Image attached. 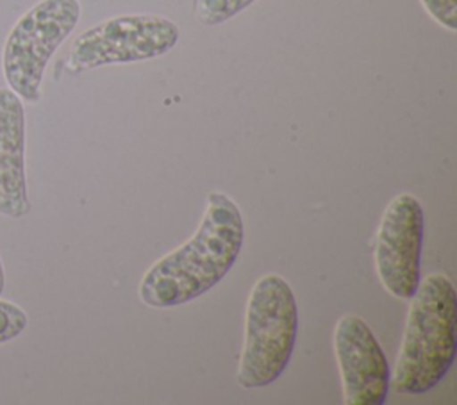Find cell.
Listing matches in <instances>:
<instances>
[{"label":"cell","mask_w":457,"mask_h":405,"mask_svg":"<svg viewBox=\"0 0 457 405\" xmlns=\"http://www.w3.org/2000/svg\"><path fill=\"white\" fill-rule=\"evenodd\" d=\"M243 239L245 223L237 203L221 191H211L195 234L143 275L139 300L152 309H168L205 294L232 269Z\"/></svg>","instance_id":"1"},{"label":"cell","mask_w":457,"mask_h":405,"mask_svg":"<svg viewBox=\"0 0 457 405\" xmlns=\"http://www.w3.org/2000/svg\"><path fill=\"white\" fill-rule=\"evenodd\" d=\"M457 293L445 273L420 280L411 298L405 330L389 384L400 394L418 396L436 387L450 371L457 339Z\"/></svg>","instance_id":"2"},{"label":"cell","mask_w":457,"mask_h":405,"mask_svg":"<svg viewBox=\"0 0 457 405\" xmlns=\"http://www.w3.org/2000/svg\"><path fill=\"white\" fill-rule=\"evenodd\" d=\"M296 335L298 305L291 285L277 273L262 275L246 302L237 384L255 389L275 382L289 364Z\"/></svg>","instance_id":"3"},{"label":"cell","mask_w":457,"mask_h":405,"mask_svg":"<svg viewBox=\"0 0 457 405\" xmlns=\"http://www.w3.org/2000/svg\"><path fill=\"white\" fill-rule=\"evenodd\" d=\"M79 18V0H39L14 23L4 45L2 70L9 89L21 100L39 102L46 64Z\"/></svg>","instance_id":"4"},{"label":"cell","mask_w":457,"mask_h":405,"mask_svg":"<svg viewBox=\"0 0 457 405\" xmlns=\"http://www.w3.org/2000/svg\"><path fill=\"white\" fill-rule=\"evenodd\" d=\"M175 21L157 14H121L77 36L70 48L73 71L148 61L168 54L179 41Z\"/></svg>","instance_id":"5"},{"label":"cell","mask_w":457,"mask_h":405,"mask_svg":"<svg viewBox=\"0 0 457 405\" xmlns=\"http://www.w3.org/2000/svg\"><path fill=\"white\" fill-rule=\"evenodd\" d=\"M425 214L411 193L396 194L384 209L373 243L375 271L395 298L411 300L421 280Z\"/></svg>","instance_id":"6"},{"label":"cell","mask_w":457,"mask_h":405,"mask_svg":"<svg viewBox=\"0 0 457 405\" xmlns=\"http://www.w3.org/2000/svg\"><path fill=\"white\" fill-rule=\"evenodd\" d=\"M334 353L346 405H382L389 393V364L370 325L343 314L334 326Z\"/></svg>","instance_id":"7"},{"label":"cell","mask_w":457,"mask_h":405,"mask_svg":"<svg viewBox=\"0 0 457 405\" xmlns=\"http://www.w3.org/2000/svg\"><path fill=\"white\" fill-rule=\"evenodd\" d=\"M30 211L25 177V109L9 87H0V214L21 218Z\"/></svg>","instance_id":"8"},{"label":"cell","mask_w":457,"mask_h":405,"mask_svg":"<svg viewBox=\"0 0 457 405\" xmlns=\"http://www.w3.org/2000/svg\"><path fill=\"white\" fill-rule=\"evenodd\" d=\"M255 0H196V20L202 25L214 27L234 18Z\"/></svg>","instance_id":"9"},{"label":"cell","mask_w":457,"mask_h":405,"mask_svg":"<svg viewBox=\"0 0 457 405\" xmlns=\"http://www.w3.org/2000/svg\"><path fill=\"white\" fill-rule=\"evenodd\" d=\"M27 314L21 307L0 300V344L12 341L27 328Z\"/></svg>","instance_id":"10"},{"label":"cell","mask_w":457,"mask_h":405,"mask_svg":"<svg viewBox=\"0 0 457 405\" xmlns=\"http://www.w3.org/2000/svg\"><path fill=\"white\" fill-rule=\"evenodd\" d=\"M436 23L448 30H457V0H420Z\"/></svg>","instance_id":"11"},{"label":"cell","mask_w":457,"mask_h":405,"mask_svg":"<svg viewBox=\"0 0 457 405\" xmlns=\"http://www.w3.org/2000/svg\"><path fill=\"white\" fill-rule=\"evenodd\" d=\"M5 287V277H4V268H2V260H0V294L4 293Z\"/></svg>","instance_id":"12"}]
</instances>
